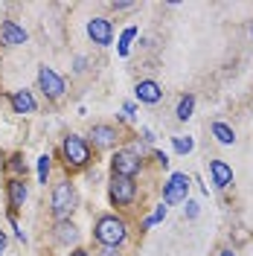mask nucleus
<instances>
[{"label": "nucleus", "instance_id": "obj_12", "mask_svg": "<svg viewBox=\"0 0 253 256\" xmlns=\"http://www.w3.org/2000/svg\"><path fill=\"white\" fill-rule=\"evenodd\" d=\"M134 99H137L140 105H158L160 99H163V88H160V82L140 79L137 84H134Z\"/></svg>", "mask_w": 253, "mask_h": 256}, {"label": "nucleus", "instance_id": "obj_31", "mask_svg": "<svg viewBox=\"0 0 253 256\" xmlns=\"http://www.w3.org/2000/svg\"><path fill=\"white\" fill-rule=\"evenodd\" d=\"M6 244H9V236L0 230V256H3V250H6Z\"/></svg>", "mask_w": 253, "mask_h": 256}, {"label": "nucleus", "instance_id": "obj_25", "mask_svg": "<svg viewBox=\"0 0 253 256\" xmlns=\"http://www.w3.org/2000/svg\"><path fill=\"white\" fill-rule=\"evenodd\" d=\"M9 227H12V230H15L18 242H26V233H24V230H20V224H18V218H15V216H9Z\"/></svg>", "mask_w": 253, "mask_h": 256}, {"label": "nucleus", "instance_id": "obj_4", "mask_svg": "<svg viewBox=\"0 0 253 256\" xmlns=\"http://www.w3.org/2000/svg\"><path fill=\"white\" fill-rule=\"evenodd\" d=\"M142 158L131 148V146H120L116 152H111V175L116 178H131V180H137L142 172Z\"/></svg>", "mask_w": 253, "mask_h": 256}, {"label": "nucleus", "instance_id": "obj_8", "mask_svg": "<svg viewBox=\"0 0 253 256\" xmlns=\"http://www.w3.org/2000/svg\"><path fill=\"white\" fill-rule=\"evenodd\" d=\"M192 178L186 172H172L169 180L163 184V204L166 207H174V204H186V198H190V184Z\"/></svg>", "mask_w": 253, "mask_h": 256}, {"label": "nucleus", "instance_id": "obj_32", "mask_svg": "<svg viewBox=\"0 0 253 256\" xmlns=\"http://www.w3.org/2000/svg\"><path fill=\"white\" fill-rule=\"evenodd\" d=\"M216 256H238V254H236V250H233V248H224V250H218V254H216Z\"/></svg>", "mask_w": 253, "mask_h": 256}, {"label": "nucleus", "instance_id": "obj_16", "mask_svg": "<svg viewBox=\"0 0 253 256\" xmlns=\"http://www.w3.org/2000/svg\"><path fill=\"white\" fill-rule=\"evenodd\" d=\"M137 35H140V30L131 24V26H126V30L120 32V41H116V56L120 58H128V52H131V44L137 41Z\"/></svg>", "mask_w": 253, "mask_h": 256}, {"label": "nucleus", "instance_id": "obj_6", "mask_svg": "<svg viewBox=\"0 0 253 256\" xmlns=\"http://www.w3.org/2000/svg\"><path fill=\"white\" fill-rule=\"evenodd\" d=\"M137 195H140V184L137 180L111 175V180H108V201H111V207H116V210L131 207L137 201Z\"/></svg>", "mask_w": 253, "mask_h": 256}, {"label": "nucleus", "instance_id": "obj_17", "mask_svg": "<svg viewBox=\"0 0 253 256\" xmlns=\"http://www.w3.org/2000/svg\"><path fill=\"white\" fill-rule=\"evenodd\" d=\"M210 131H212V137H216L222 146H233V143H236V131L227 126V122H222V120L210 122Z\"/></svg>", "mask_w": 253, "mask_h": 256}, {"label": "nucleus", "instance_id": "obj_14", "mask_svg": "<svg viewBox=\"0 0 253 256\" xmlns=\"http://www.w3.org/2000/svg\"><path fill=\"white\" fill-rule=\"evenodd\" d=\"M9 108H12V114H20V116H26V114H35V111H38L35 94H32V90H26V88H20V90H12V94H9Z\"/></svg>", "mask_w": 253, "mask_h": 256}, {"label": "nucleus", "instance_id": "obj_18", "mask_svg": "<svg viewBox=\"0 0 253 256\" xmlns=\"http://www.w3.org/2000/svg\"><path fill=\"white\" fill-rule=\"evenodd\" d=\"M192 114H195V94H186L178 99V108H174V116H178V122H186Z\"/></svg>", "mask_w": 253, "mask_h": 256}, {"label": "nucleus", "instance_id": "obj_27", "mask_svg": "<svg viewBox=\"0 0 253 256\" xmlns=\"http://www.w3.org/2000/svg\"><path fill=\"white\" fill-rule=\"evenodd\" d=\"M122 114H128L131 120H137V102H131V99H128L126 105H122Z\"/></svg>", "mask_w": 253, "mask_h": 256}, {"label": "nucleus", "instance_id": "obj_22", "mask_svg": "<svg viewBox=\"0 0 253 256\" xmlns=\"http://www.w3.org/2000/svg\"><path fill=\"white\" fill-rule=\"evenodd\" d=\"M172 148L178 152V154H190L192 148H195V140H192V137H184V134H178V137H172Z\"/></svg>", "mask_w": 253, "mask_h": 256}, {"label": "nucleus", "instance_id": "obj_24", "mask_svg": "<svg viewBox=\"0 0 253 256\" xmlns=\"http://www.w3.org/2000/svg\"><path fill=\"white\" fill-rule=\"evenodd\" d=\"M184 212H186V218H190V222H195V218H198V201L186 198V210H184Z\"/></svg>", "mask_w": 253, "mask_h": 256}, {"label": "nucleus", "instance_id": "obj_11", "mask_svg": "<svg viewBox=\"0 0 253 256\" xmlns=\"http://www.w3.org/2000/svg\"><path fill=\"white\" fill-rule=\"evenodd\" d=\"M88 38L94 41L96 47H111L114 44V24L102 15L90 18L88 20Z\"/></svg>", "mask_w": 253, "mask_h": 256}, {"label": "nucleus", "instance_id": "obj_21", "mask_svg": "<svg viewBox=\"0 0 253 256\" xmlns=\"http://www.w3.org/2000/svg\"><path fill=\"white\" fill-rule=\"evenodd\" d=\"M9 178H26V163H24V154H12L9 160Z\"/></svg>", "mask_w": 253, "mask_h": 256}, {"label": "nucleus", "instance_id": "obj_23", "mask_svg": "<svg viewBox=\"0 0 253 256\" xmlns=\"http://www.w3.org/2000/svg\"><path fill=\"white\" fill-rule=\"evenodd\" d=\"M114 12H131V9H137V3H126V0H114V3H108Z\"/></svg>", "mask_w": 253, "mask_h": 256}, {"label": "nucleus", "instance_id": "obj_19", "mask_svg": "<svg viewBox=\"0 0 253 256\" xmlns=\"http://www.w3.org/2000/svg\"><path fill=\"white\" fill-rule=\"evenodd\" d=\"M35 175H38V184L41 186L50 184V175H52V158L50 154H41V158L35 160Z\"/></svg>", "mask_w": 253, "mask_h": 256}, {"label": "nucleus", "instance_id": "obj_7", "mask_svg": "<svg viewBox=\"0 0 253 256\" xmlns=\"http://www.w3.org/2000/svg\"><path fill=\"white\" fill-rule=\"evenodd\" d=\"M35 84H38V90H41V96H44L47 102H58V99L64 96V90H67V82H64V76L58 73V70L47 67V64H41V67H38Z\"/></svg>", "mask_w": 253, "mask_h": 256}, {"label": "nucleus", "instance_id": "obj_1", "mask_svg": "<svg viewBox=\"0 0 253 256\" xmlns=\"http://www.w3.org/2000/svg\"><path fill=\"white\" fill-rule=\"evenodd\" d=\"M90 239H94L96 248H116L122 250L131 239V227H128L126 216L120 212H102L94 218V227H90Z\"/></svg>", "mask_w": 253, "mask_h": 256}, {"label": "nucleus", "instance_id": "obj_20", "mask_svg": "<svg viewBox=\"0 0 253 256\" xmlns=\"http://www.w3.org/2000/svg\"><path fill=\"white\" fill-rule=\"evenodd\" d=\"M166 212H169V207L160 201L158 207H154V212H148L146 218H142V230H148V227H154V224H160L163 218H166Z\"/></svg>", "mask_w": 253, "mask_h": 256}, {"label": "nucleus", "instance_id": "obj_33", "mask_svg": "<svg viewBox=\"0 0 253 256\" xmlns=\"http://www.w3.org/2000/svg\"><path fill=\"white\" fill-rule=\"evenodd\" d=\"M82 70H84V58L79 56V58H76V73H82Z\"/></svg>", "mask_w": 253, "mask_h": 256}, {"label": "nucleus", "instance_id": "obj_9", "mask_svg": "<svg viewBox=\"0 0 253 256\" xmlns=\"http://www.w3.org/2000/svg\"><path fill=\"white\" fill-rule=\"evenodd\" d=\"M52 244L56 248H67V250H73V248H79L82 242V230L79 224L73 222V218H64V222H52Z\"/></svg>", "mask_w": 253, "mask_h": 256}, {"label": "nucleus", "instance_id": "obj_28", "mask_svg": "<svg viewBox=\"0 0 253 256\" xmlns=\"http://www.w3.org/2000/svg\"><path fill=\"white\" fill-rule=\"evenodd\" d=\"M154 160H158V166H163V169L169 166V154L166 152H154Z\"/></svg>", "mask_w": 253, "mask_h": 256}, {"label": "nucleus", "instance_id": "obj_10", "mask_svg": "<svg viewBox=\"0 0 253 256\" xmlns=\"http://www.w3.org/2000/svg\"><path fill=\"white\" fill-rule=\"evenodd\" d=\"M26 198H30L26 178H6V207H9V216H18V210L26 204Z\"/></svg>", "mask_w": 253, "mask_h": 256}, {"label": "nucleus", "instance_id": "obj_15", "mask_svg": "<svg viewBox=\"0 0 253 256\" xmlns=\"http://www.w3.org/2000/svg\"><path fill=\"white\" fill-rule=\"evenodd\" d=\"M210 178L216 190H227L233 184V166L227 160H210Z\"/></svg>", "mask_w": 253, "mask_h": 256}, {"label": "nucleus", "instance_id": "obj_34", "mask_svg": "<svg viewBox=\"0 0 253 256\" xmlns=\"http://www.w3.org/2000/svg\"><path fill=\"white\" fill-rule=\"evenodd\" d=\"M250 32H253V24H250Z\"/></svg>", "mask_w": 253, "mask_h": 256}, {"label": "nucleus", "instance_id": "obj_30", "mask_svg": "<svg viewBox=\"0 0 253 256\" xmlns=\"http://www.w3.org/2000/svg\"><path fill=\"white\" fill-rule=\"evenodd\" d=\"M140 134H142V143H148V146L154 143V134H152V131H148V128H142Z\"/></svg>", "mask_w": 253, "mask_h": 256}, {"label": "nucleus", "instance_id": "obj_29", "mask_svg": "<svg viewBox=\"0 0 253 256\" xmlns=\"http://www.w3.org/2000/svg\"><path fill=\"white\" fill-rule=\"evenodd\" d=\"M67 256H94V254H90V250H88L84 244H79V248H73V250H70Z\"/></svg>", "mask_w": 253, "mask_h": 256}, {"label": "nucleus", "instance_id": "obj_5", "mask_svg": "<svg viewBox=\"0 0 253 256\" xmlns=\"http://www.w3.org/2000/svg\"><path fill=\"white\" fill-rule=\"evenodd\" d=\"M88 143L94 152H116L122 146V131L114 122H94L88 131Z\"/></svg>", "mask_w": 253, "mask_h": 256}, {"label": "nucleus", "instance_id": "obj_2", "mask_svg": "<svg viewBox=\"0 0 253 256\" xmlns=\"http://www.w3.org/2000/svg\"><path fill=\"white\" fill-rule=\"evenodd\" d=\"M58 158H62V166L64 172H88L90 163H94V148L88 143V137L82 134H64L62 143H58Z\"/></svg>", "mask_w": 253, "mask_h": 256}, {"label": "nucleus", "instance_id": "obj_3", "mask_svg": "<svg viewBox=\"0 0 253 256\" xmlns=\"http://www.w3.org/2000/svg\"><path fill=\"white\" fill-rule=\"evenodd\" d=\"M76 210H79V190L70 178H62L58 184H52V192H50V216L52 222H64V218H73Z\"/></svg>", "mask_w": 253, "mask_h": 256}, {"label": "nucleus", "instance_id": "obj_13", "mask_svg": "<svg viewBox=\"0 0 253 256\" xmlns=\"http://www.w3.org/2000/svg\"><path fill=\"white\" fill-rule=\"evenodd\" d=\"M0 41H3L6 47H24V44L30 41V32L24 30L18 20H3V24H0Z\"/></svg>", "mask_w": 253, "mask_h": 256}, {"label": "nucleus", "instance_id": "obj_26", "mask_svg": "<svg viewBox=\"0 0 253 256\" xmlns=\"http://www.w3.org/2000/svg\"><path fill=\"white\" fill-rule=\"evenodd\" d=\"M96 256H126V254L116 250V248H96Z\"/></svg>", "mask_w": 253, "mask_h": 256}]
</instances>
